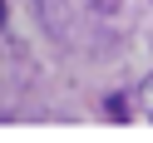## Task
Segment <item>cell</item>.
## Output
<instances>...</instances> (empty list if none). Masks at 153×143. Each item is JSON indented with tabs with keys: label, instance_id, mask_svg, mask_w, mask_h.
I'll return each mask as SVG.
<instances>
[{
	"label": "cell",
	"instance_id": "3",
	"mask_svg": "<svg viewBox=\"0 0 153 143\" xmlns=\"http://www.w3.org/2000/svg\"><path fill=\"white\" fill-rule=\"evenodd\" d=\"M89 10H94V15H119L123 0H89Z\"/></svg>",
	"mask_w": 153,
	"mask_h": 143
},
{
	"label": "cell",
	"instance_id": "5",
	"mask_svg": "<svg viewBox=\"0 0 153 143\" xmlns=\"http://www.w3.org/2000/svg\"><path fill=\"white\" fill-rule=\"evenodd\" d=\"M0 20H5V0H0Z\"/></svg>",
	"mask_w": 153,
	"mask_h": 143
},
{
	"label": "cell",
	"instance_id": "1",
	"mask_svg": "<svg viewBox=\"0 0 153 143\" xmlns=\"http://www.w3.org/2000/svg\"><path fill=\"white\" fill-rule=\"evenodd\" d=\"M30 10H35V25H40L54 44H69L74 40V10H69V0H30Z\"/></svg>",
	"mask_w": 153,
	"mask_h": 143
},
{
	"label": "cell",
	"instance_id": "4",
	"mask_svg": "<svg viewBox=\"0 0 153 143\" xmlns=\"http://www.w3.org/2000/svg\"><path fill=\"white\" fill-rule=\"evenodd\" d=\"M138 104H143V109L153 113V74H148V79H143V84H138Z\"/></svg>",
	"mask_w": 153,
	"mask_h": 143
},
{
	"label": "cell",
	"instance_id": "2",
	"mask_svg": "<svg viewBox=\"0 0 153 143\" xmlns=\"http://www.w3.org/2000/svg\"><path fill=\"white\" fill-rule=\"evenodd\" d=\"M104 113H109L114 123H128V99H123V94H109V99H104Z\"/></svg>",
	"mask_w": 153,
	"mask_h": 143
}]
</instances>
